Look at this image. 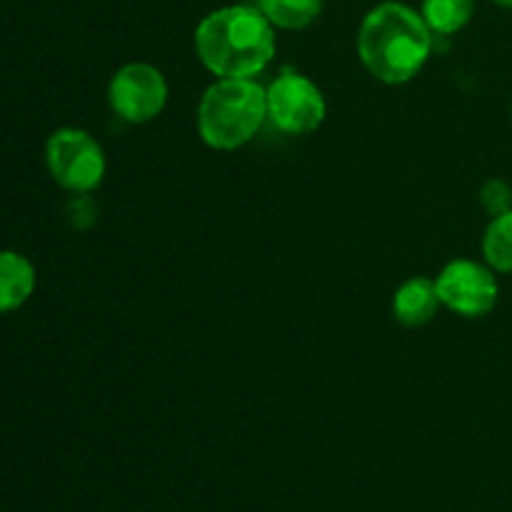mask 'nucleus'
<instances>
[{"label":"nucleus","mask_w":512,"mask_h":512,"mask_svg":"<svg viewBox=\"0 0 512 512\" xmlns=\"http://www.w3.org/2000/svg\"><path fill=\"white\" fill-rule=\"evenodd\" d=\"M195 53L215 78H255L275 58V28L260 8L225 5L195 28Z\"/></svg>","instance_id":"1"},{"label":"nucleus","mask_w":512,"mask_h":512,"mask_svg":"<svg viewBox=\"0 0 512 512\" xmlns=\"http://www.w3.org/2000/svg\"><path fill=\"white\" fill-rule=\"evenodd\" d=\"M433 53V30L418 10L403 3H380L363 18L358 55L365 70L385 85L410 83Z\"/></svg>","instance_id":"2"},{"label":"nucleus","mask_w":512,"mask_h":512,"mask_svg":"<svg viewBox=\"0 0 512 512\" xmlns=\"http://www.w3.org/2000/svg\"><path fill=\"white\" fill-rule=\"evenodd\" d=\"M268 120V95L255 78H215L198 103V135L228 153L248 145Z\"/></svg>","instance_id":"3"},{"label":"nucleus","mask_w":512,"mask_h":512,"mask_svg":"<svg viewBox=\"0 0 512 512\" xmlns=\"http://www.w3.org/2000/svg\"><path fill=\"white\" fill-rule=\"evenodd\" d=\"M45 165L55 183L73 195L93 193L108 170L103 145L83 128L55 130L45 143Z\"/></svg>","instance_id":"4"},{"label":"nucleus","mask_w":512,"mask_h":512,"mask_svg":"<svg viewBox=\"0 0 512 512\" xmlns=\"http://www.w3.org/2000/svg\"><path fill=\"white\" fill-rule=\"evenodd\" d=\"M268 120L285 135H308L323 125L328 115L325 95L308 75L285 70L265 88Z\"/></svg>","instance_id":"5"},{"label":"nucleus","mask_w":512,"mask_h":512,"mask_svg":"<svg viewBox=\"0 0 512 512\" xmlns=\"http://www.w3.org/2000/svg\"><path fill=\"white\" fill-rule=\"evenodd\" d=\"M435 285L443 308L468 320L493 313L500 298L498 273L488 263L470 258L450 260L435 278Z\"/></svg>","instance_id":"6"},{"label":"nucleus","mask_w":512,"mask_h":512,"mask_svg":"<svg viewBox=\"0 0 512 512\" xmlns=\"http://www.w3.org/2000/svg\"><path fill=\"white\" fill-rule=\"evenodd\" d=\"M168 80L150 63H128L115 70L108 85L110 110L130 125L158 118L168 105Z\"/></svg>","instance_id":"7"},{"label":"nucleus","mask_w":512,"mask_h":512,"mask_svg":"<svg viewBox=\"0 0 512 512\" xmlns=\"http://www.w3.org/2000/svg\"><path fill=\"white\" fill-rule=\"evenodd\" d=\"M438 285L433 278L413 275L398 285L393 295V315L405 328H423L438 315L440 310Z\"/></svg>","instance_id":"8"},{"label":"nucleus","mask_w":512,"mask_h":512,"mask_svg":"<svg viewBox=\"0 0 512 512\" xmlns=\"http://www.w3.org/2000/svg\"><path fill=\"white\" fill-rule=\"evenodd\" d=\"M33 263L15 250H0V313H13L23 308L35 293Z\"/></svg>","instance_id":"9"},{"label":"nucleus","mask_w":512,"mask_h":512,"mask_svg":"<svg viewBox=\"0 0 512 512\" xmlns=\"http://www.w3.org/2000/svg\"><path fill=\"white\" fill-rule=\"evenodd\" d=\"M260 13L273 28L303 30L323 13V0H258Z\"/></svg>","instance_id":"10"},{"label":"nucleus","mask_w":512,"mask_h":512,"mask_svg":"<svg viewBox=\"0 0 512 512\" xmlns=\"http://www.w3.org/2000/svg\"><path fill=\"white\" fill-rule=\"evenodd\" d=\"M420 15L433 35H455L473 20L475 0H423Z\"/></svg>","instance_id":"11"},{"label":"nucleus","mask_w":512,"mask_h":512,"mask_svg":"<svg viewBox=\"0 0 512 512\" xmlns=\"http://www.w3.org/2000/svg\"><path fill=\"white\" fill-rule=\"evenodd\" d=\"M483 258L495 273H512V210L490 218L483 235Z\"/></svg>","instance_id":"12"},{"label":"nucleus","mask_w":512,"mask_h":512,"mask_svg":"<svg viewBox=\"0 0 512 512\" xmlns=\"http://www.w3.org/2000/svg\"><path fill=\"white\" fill-rule=\"evenodd\" d=\"M478 198H480V205H483V210L490 215V218L503 215L508 213V210H512V185L503 178H490L488 183L480 188Z\"/></svg>","instance_id":"13"},{"label":"nucleus","mask_w":512,"mask_h":512,"mask_svg":"<svg viewBox=\"0 0 512 512\" xmlns=\"http://www.w3.org/2000/svg\"><path fill=\"white\" fill-rule=\"evenodd\" d=\"M495 5H500V8H505V10H512V0H493Z\"/></svg>","instance_id":"14"},{"label":"nucleus","mask_w":512,"mask_h":512,"mask_svg":"<svg viewBox=\"0 0 512 512\" xmlns=\"http://www.w3.org/2000/svg\"><path fill=\"white\" fill-rule=\"evenodd\" d=\"M510 115H512V103H510Z\"/></svg>","instance_id":"15"}]
</instances>
